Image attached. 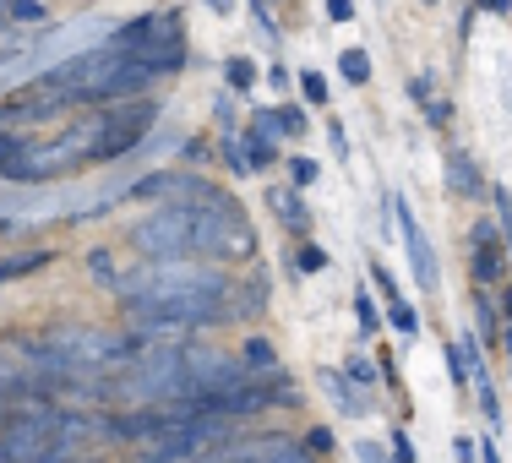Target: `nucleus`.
<instances>
[{
  "label": "nucleus",
  "mask_w": 512,
  "mask_h": 463,
  "mask_svg": "<svg viewBox=\"0 0 512 463\" xmlns=\"http://www.w3.org/2000/svg\"><path fill=\"white\" fill-rule=\"evenodd\" d=\"M120 300H175V295H229L224 273L197 257H169V262H137L115 284Z\"/></svg>",
  "instance_id": "f257e3e1"
},
{
  "label": "nucleus",
  "mask_w": 512,
  "mask_h": 463,
  "mask_svg": "<svg viewBox=\"0 0 512 463\" xmlns=\"http://www.w3.org/2000/svg\"><path fill=\"white\" fill-rule=\"evenodd\" d=\"M186 240H191V257H218V262H240L256 251L246 213H240L224 191H213L207 202L186 207Z\"/></svg>",
  "instance_id": "f03ea898"
},
{
  "label": "nucleus",
  "mask_w": 512,
  "mask_h": 463,
  "mask_svg": "<svg viewBox=\"0 0 512 463\" xmlns=\"http://www.w3.org/2000/svg\"><path fill=\"white\" fill-rule=\"evenodd\" d=\"M224 295H175V300H126V327L142 338V344H158V338H180L197 333L202 322H224Z\"/></svg>",
  "instance_id": "7ed1b4c3"
},
{
  "label": "nucleus",
  "mask_w": 512,
  "mask_h": 463,
  "mask_svg": "<svg viewBox=\"0 0 512 463\" xmlns=\"http://www.w3.org/2000/svg\"><path fill=\"white\" fill-rule=\"evenodd\" d=\"M93 148H99V115L71 126V131H60L50 142H22V153L6 164V180H55V175H66V169L88 164Z\"/></svg>",
  "instance_id": "20e7f679"
},
{
  "label": "nucleus",
  "mask_w": 512,
  "mask_h": 463,
  "mask_svg": "<svg viewBox=\"0 0 512 463\" xmlns=\"http://www.w3.org/2000/svg\"><path fill=\"white\" fill-rule=\"evenodd\" d=\"M120 398H148V404H175V398H191L186 393V371H180V349H137L131 365L120 371L115 382Z\"/></svg>",
  "instance_id": "39448f33"
},
{
  "label": "nucleus",
  "mask_w": 512,
  "mask_h": 463,
  "mask_svg": "<svg viewBox=\"0 0 512 463\" xmlns=\"http://www.w3.org/2000/svg\"><path fill=\"white\" fill-rule=\"evenodd\" d=\"M115 50L137 60V66H148L153 77H164V71H175L186 60V39H180L175 17H137L115 33Z\"/></svg>",
  "instance_id": "423d86ee"
},
{
  "label": "nucleus",
  "mask_w": 512,
  "mask_h": 463,
  "mask_svg": "<svg viewBox=\"0 0 512 463\" xmlns=\"http://www.w3.org/2000/svg\"><path fill=\"white\" fill-rule=\"evenodd\" d=\"M131 246L142 251V262H169V257H191L186 240V207H158L137 229H131Z\"/></svg>",
  "instance_id": "0eeeda50"
},
{
  "label": "nucleus",
  "mask_w": 512,
  "mask_h": 463,
  "mask_svg": "<svg viewBox=\"0 0 512 463\" xmlns=\"http://www.w3.org/2000/svg\"><path fill=\"white\" fill-rule=\"evenodd\" d=\"M180 371H186V393L207 404L218 387L240 382V376H246V365L229 360L224 349H213V344H186V349H180Z\"/></svg>",
  "instance_id": "6e6552de"
},
{
  "label": "nucleus",
  "mask_w": 512,
  "mask_h": 463,
  "mask_svg": "<svg viewBox=\"0 0 512 463\" xmlns=\"http://www.w3.org/2000/svg\"><path fill=\"white\" fill-rule=\"evenodd\" d=\"M131 197H158L164 207H197L213 197V186L202 175H191V169H158V175H142L131 186Z\"/></svg>",
  "instance_id": "1a4fd4ad"
},
{
  "label": "nucleus",
  "mask_w": 512,
  "mask_h": 463,
  "mask_svg": "<svg viewBox=\"0 0 512 463\" xmlns=\"http://www.w3.org/2000/svg\"><path fill=\"white\" fill-rule=\"evenodd\" d=\"M153 126V104H137V109H115V115H99V148L93 158H120L131 153Z\"/></svg>",
  "instance_id": "9d476101"
},
{
  "label": "nucleus",
  "mask_w": 512,
  "mask_h": 463,
  "mask_svg": "<svg viewBox=\"0 0 512 463\" xmlns=\"http://www.w3.org/2000/svg\"><path fill=\"white\" fill-rule=\"evenodd\" d=\"M393 213H398V229H404V246H409V267H414V278H420V289H425V295H436V289H442V267H436L431 240H425V229L414 224V213H409L404 202H398Z\"/></svg>",
  "instance_id": "9b49d317"
},
{
  "label": "nucleus",
  "mask_w": 512,
  "mask_h": 463,
  "mask_svg": "<svg viewBox=\"0 0 512 463\" xmlns=\"http://www.w3.org/2000/svg\"><path fill=\"white\" fill-rule=\"evenodd\" d=\"M197 458V442H191L186 420H164L158 431H148V442L137 447V463H186Z\"/></svg>",
  "instance_id": "f8f14e48"
},
{
  "label": "nucleus",
  "mask_w": 512,
  "mask_h": 463,
  "mask_svg": "<svg viewBox=\"0 0 512 463\" xmlns=\"http://www.w3.org/2000/svg\"><path fill=\"white\" fill-rule=\"evenodd\" d=\"M322 387H327V398H333L338 414H365V398L355 393V382H349L344 371H322Z\"/></svg>",
  "instance_id": "ddd939ff"
},
{
  "label": "nucleus",
  "mask_w": 512,
  "mask_h": 463,
  "mask_svg": "<svg viewBox=\"0 0 512 463\" xmlns=\"http://www.w3.org/2000/svg\"><path fill=\"white\" fill-rule=\"evenodd\" d=\"M409 99H414V104H425L431 126H447V120H453V109H447V99L436 93V82H431V77H414V82H409Z\"/></svg>",
  "instance_id": "4468645a"
},
{
  "label": "nucleus",
  "mask_w": 512,
  "mask_h": 463,
  "mask_svg": "<svg viewBox=\"0 0 512 463\" xmlns=\"http://www.w3.org/2000/svg\"><path fill=\"white\" fill-rule=\"evenodd\" d=\"M447 186L463 191V197H469V191H480V164H474L469 153H447Z\"/></svg>",
  "instance_id": "2eb2a0df"
},
{
  "label": "nucleus",
  "mask_w": 512,
  "mask_h": 463,
  "mask_svg": "<svg viewBox=\"0 0 512 463\" xmlns=\"http://www.w3.org/2000/svg\"><path fill=\"white\" fill-rule=\"evenodd\" d=\"M246 463H311V458L295 453L289 442H256V447H246Z\"/></svg>",
  "instance_id": "dca6fc26"
},
{
  "label": "nucleus",
  "mask_w": 512,
  "mask_h": 463,
  "mask_svg": "<svg viewBox=\"0 0 512 463\" xmlns=\"http://www.w3.org/2000/svg\"><path fill=\"white\" fill-rule=\"evenodd\" d=\"M50 257L55 251H22V257H6L0 262V284H6V278H22V273H39V267H50Z\"/></svg>",
  "instance_id": "f3484780"
},
{
  "label": "nucleus",
  "mask_w": 512,
  "mask_h": 463,
  "mask_svg": "<svg viewBox=\"0 0 512 463\" xmlns=\"http://www.w3.org/2000/svg\"><path fill=\"white\" fill-rule=\"evenodd\" d=\"M273 207H278V218H284L289 229H306V202H300L295 191H273Z\"/></svg>",
  "instance_id": "a211bd4d"
},
{
  "label": "nucleus",
  "mask_w": 512,
  "mask_h": 463,
  "mask_svg": "<svg viewBox=\"0 0 512 463\" xmlns=\"http://www.w3.org/2000/svg\"><path fill=\"white\" fill-rule=\"evenodd\" d=\"M338 71H344V82H371V55H365V50H344V55H338Z\"/></svg>",
  "instance_id": "6ab92c4d"
},
{
  "label": "nucleus",
  "mask_w": 512,
  "mask_h": 463,
  "mask_svg": "<svg viewBox=\"0 0 512 463\" xmlns=\"http://www.w3.org/2000/svg\"><path fill=\"white\" fill-rule=\"evenodd\" d=\"M240 164H246V169H267V164H273V142L256 137V131H251L246 148H240Z\"/></svg>",
  "instance_id": "aec40b11"
},
{
  "label": "nucleus",
  "mask_w": 512,
  "mask_h": 463,
  "mask_svg": "<svg viewBox=\"0 0 512 463\" xmlns=\"http://www.w3.org/2000/svg\"><path fill=\"white\" fill-rule=\"evenodd\" d=\"M240 365H256V371H273L278 355H273V344H267V338H246V355H240Z\"/></svg>",
  "instance_id": "412c9836"
},
{
  "label": "nucleus",
  "mask_w": 512,
  "mask_h": 463,
  "mask_svg": "<svg viewBox=\"0 0 512 463\" xmlns=\"http://www.w3.org/2000/svg\"><path fill=\"white\" fill-rule=\"evenodd\" d=\"M88 267H93V278H99V284H109V289H115V284H120V273H126V267L115 262V251H93V262H88Z\"/></svg>",
  "instance_id": "4be33fe9"
},
{
  "label": "nucleus",
  "mask_w": 512,
  "mask_h": 463,
  "mask_svg": "<svg viewBox=\"0 0 512 463\" xmlns=\"http://www.w3.org/2000/svg\"><path fill=\"white\" fill-rule=\"evenodd\" d=\"M474 273H480V278H496V273H502V251H496L491 240H480V257H474Z\"/></svg>",
  "instance_id": "5701e85b"
},
{
  "label": "nucleus",
  "mask_w": 512,
  "mask_h": 463,
  "mask_svg": "<svg viewBox=\"0 0 512 463\" xmlns=\"http://www.w3.org/2000/svg\"><path fill=\"white\" fill-rule=\"evenodd\" d=\"M229 88H235V93L256 88V66H251V60H229Z\"/></svg>",
  "instance_id": "b1692460"
},
{
  "label": "nucleus",
  "mask_w": 512,
  "mask_h": 463,
  "mask_svg": "<svg viewBox=\"0 0 512 463\" xmlns=\"http://www.w3.org/2000/svg\"><path fill=\"white\" fill-rule=\"evenodd\" d=\"M6 17H17V22H39V17H44V6H39V0H6Z\"/></svg>",
  "instance_id": "393cba45"
},
{
  "label": "nucleus",
  "mask_w": 512,
  "mask_h": 463,
  "mask_svg": "<svg viewBox=\"0 0 512 463\" xmlns=\"http://www.w3.org/2000/svg\"><path fill=\"white\" fill-rule=\"evenodd\" d=\"M300 88H306L311 104H327V77H322V71H306V77H300Z\"/></svg>",
  "instance_id": "a878e982"
},
{
  "label": "nucleus",
  "mask_w": 512,
  "mask_h": 463,
  "mask_svg": "<svg viewBox=\"0 0 512 463\" xmlns=\"http://www.w3.org/2000/svg\"><path fill=\"white\" fill-rule=\"evenodd\" d=\"M393 327H398V333H420V316H414L404 300H393Z\"/></svg>",
  "instance_id": "bb28decb"
},
{
  "label": "nucleus",
  "mask_w": 512,
  "mask_h": 463,
  "mask_svg": "<svg viewBox=\"0 0 512 463\" xmlns=\"http://www.w3.org/2000/svg\"><path fill=\"white\" fill-rule=\"evenodd\" d=\"M278 126H284V137H295V131H306V115H300L295 104H284L278 109Z\"/></svg>",
  "instance_id": "cd10ccee"
},
{
  "label": "nucleus",
  "mask_w": 512,
  "mask_h": 463,
  "mask_svg": "<svg viewBox=\"0 0 512 463\" xmlns=\"http://www.w3.org/2000/svg\"><path fill=\"white\" fill-rule=\"evenodd\" d=\"M17 153H22V137H17V131H0V175H6V164Z\"/></svg>",
  "instance_id": "c85d7f7f"
},
{
  "label": "nucleus",
  "mask_w": 512,
  "mask_h": 463,
  "mask_svg": "<svg viewBox=\"0 0 512 463\" xmlns=\"http://www.w3.org/2000/svg\"><path fill=\"white\" fill-rule=\"evenodd\" d=\"M322 267H327V251H316V246L300 251V273H322Z\"/></svg>",
  "instance_id": "c756f323"
},
{
  "label": "nucleus",
  "mask_w": 512,
  "mask_h": 463,
  "mask_svg": "<svg viewBox=\"0 0 512 463\" xmlns=\"http://www.w3.org/2000/svg\"><path fill=\"white\" fill-rule=\"evenodd\" d=\"M349 382H376V365L371 360H349Z\"/></svg>",
  "instance_id": "7c9ffc66"
},
{
  "label": "nucleus",
  "mask_w": 512,
  "mask_h": 463,
  "mask_svg": "<svg viewBox=\"0 0 512 463\" xmlns=\"http://www.w3.org/2000/svg\"><path fill=\"white\" fill-rule=\"evenodd\" d=\"M355 458H360V463H393V458H387L376 442H360V447H355Z\"/></svg>",
  "instance_id": "2f4dec72"
},
{
  "label": "nucleus",
  "mask_w": 512,
  "mask_h": 463,
  "mask_svg": "<svg viewBox=\"0 0 512 463\" xmlns=\"http://www.w3.org/2000/svg\"><path fill=\"white\" fill-rule=\"evenodd\" d=\"M289 169H295V186H311V180H316V164H311V158H295Z\"/></svg>",
  "instance_id": "473e14b6"
},
{
  "label": "nucleus",
  "mask_w": 512,
  "mask_h": 463,
  "mask_svg": "<svg viewBox=\"0 0 512 463\" xmlns=\"http://www.w3.org/2000/svg\"><path fill=\"white\" fill-rule=\"evenodd\" d=\"M327 17H333V22H349V17H355V0H327Z\"/></svg>",
  "instance_id": "72a5a7b5"
},
{
  "label": "nucleus",
  "mask_w": 512,
  "mask_h": 463,
  "mask_svg": "<svg viewBox=\"0 0 512 463\" xmlns=\"http://www.w3.org/2000/svg\"><path fill=\"white\" fill-rule=\"evenodd\" d=\"M355 311H360V327H365V333H371V327H376V311H371V300L360 295V300H355Z\"/></svg>",
  "instance_id": "f704fd0d"
},
{
  "label": "nucleus",
  "mask_w": 512,
  "mask_h": 463,
  "mask_svg": "<svg viewBox=\"0 0 512 463\" xmlns=\"http://www.w3.org/2000/svg\"><path fill=\"white\" fill-rule=\"evenodd\" d=\"M453 458H458V463L474 458V442H469V436H453Z\"/></svg>",
  "instance_id": "c9c22d12"
},
{
  "label": "nucleus",
  "mask_w": 512,
  "mask_h": 463,
  "mask_svg": "<svg viewBox=\"0 0 512 463\" xmlns=\"http://www.w3.org/2000/svg\"><path fill=\"white\" fill-rule=\"evenodd\" d=\"M207 11H218V17H229V11H235V0H207Z\"/></svg>",
  "instance_id": "e433bc0d"
},
{
  "label": "nucleus",
  "mask_w": 512,
  "mask_h": 463,
  "mask_svg": "<svg viewBox=\"0 0 512 463\" xmlns=\"http://www.w3.org/2000/svg\"><path fill=\"white\" fill-rule=\"evenodd\" d=\"M480 6H485V11H507L512 0H480Z\"/></svg>",
  "instance_id": "4c0bfd02"
},
{
  "label": "nucleus",
  "mask_w": 512,
  "mask_h": 463,
  "mask_svg": "<svg viewBox=\"0 0 512 463\" xmlns=\"http://www.w3.org/2000/svg\"><path fill=\"white\" fill-rule=\"evenodd\" d=\"M507 311H512V289H507Z\"/></svg>",
  "instance_id": "58836bf2"
},
{
  "label": "nucleus",
  "mask_w": 512,
  "mask_h": 463,
  "mask_svg": "<svg viewBox=\"0 0 512 463\" xmlns=\"http://www.w3.org/2000/svg\"><path fill=\"white\" fill-rule=\"evenodd\" d=\"M507 349H512V327H507Z\"/></svg>",
  "instance_id": "ea45409f"
},
{
  "label": "nucleus",
  "mask_w": 512,
  "mask_h": 463,
  "mask_svg": "<svg viewBox=\"0 0 512 463\" xmlns=\"http://www.w3.org/2000/svg\"><path fill=\"white\" fill-rule=\"evenodd\" d=\"M0 463H11V458H6V453H0Z\"/></svg>",
  "instance_id": "a19ab883"
},
{
  "label": "nucleus",
  "mask_w": 512,
  "mask_h": 463,
  "mask_svg": "<svg viewBox=\"0 0 512 463\" xmlns=\"http://www.w3.org/2000/svg\"><path fill=\"white\" fill-rule=\"evenodd\" d=\"M240 463H246V458H240Z\"/></svg>",
  "instance_id": "79ce46f5"
}]
</instances>
